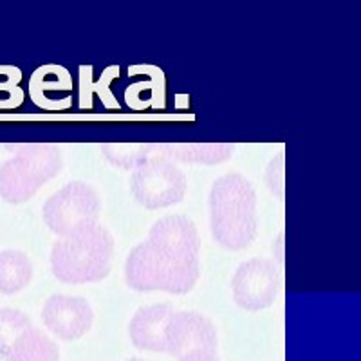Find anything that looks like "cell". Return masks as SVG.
<instances>
[{"instance_id":"obj_7","label":"cell","mask_w":361,"mask_h":361,"mask_svg":"<svg viewBox=\"0 0 361 361\" xmlns=\"http://www.w3.org/2000/svg\"><path fill=\"white\" fill-rule=\"evenodd\" d=\"M0 360L60 361V349L18 309H0Z\"/></svg>"},{"instance_id":"obj_10","label":"cell","mask_w":361,"mask_h":361,"mask_svg":"<svg viewBox=\"0 0 361 361\" xmlns=\"http://www.w3.org/2000/svg\"><path fill=\"white\" fill-rule=\"evenodd\" d=\"M42 320L47 331L63 341H78L94 324V311L85 298L53 295L44 304Z\"/></svg>"},{"instance_id":"obj_2","label":"cell","mask_w":361,"mask_h":361,"mask_svg":"<svg viewBox=\"0 0 361 361\" xmlns=\"http://www.w3.org/2000/svg\"><path fill=\"white\" fill-rule=\"evenodd\" d=\"M209 228L215 243L230 251L244 250L255 240L257 193L243 173H226L212 185L208 197Z\"/></svg>"},{"instance_id":"obj_3","label":"cell","mask_w":361,"mask_h":361,"mask_svg":"<svg viewBox=\"0 0 361 361\" xmlns=\"http://www.w3.org/2000/svg\"><path fill=\"white\" fill-rule=\"evenodd\" d=\"M114 238L102 224L62 237L51 250V269L60 282L82 286L103 280L111 273Z\"/></svg>"},{"instance_id":"obj_13","label":"cell","mask_w":361,"mask_h":361,"mask_svg":"<svg viewBox=\"0 0 361 361\" xmlns=\"http://www.w3.org/2000/svg\"><path fill=\"white\" fill-rule=\"evenodd\" d=\"M145 74V80L134 82L125 89V103L132 111H163L166 105V82L159 67L134 66L128 76Z\"/></svg>"},{"instance_id":"obj_20","label":"cell","mask_w":361,"mask_h":361,"mask_svg":"<svg viewBox=\"0 0 361 361\" xmlns=\"http://www.w3.org/2000/svg\"><path fill=\"white\" fill-rule=\"evenodd\" d=\"M128 361H148V360H141V357H132V360H128Z\"/></svg>"},{"instance_id":"obj_19","label":"cell","mask_w":361,"mask_h":361,"mask_svg":"<svg viewBox=\"0 0 361 361\" xmlns=\"http://www.w3.org/2000/svg\"><path fill=\"white\" fill-rule=\"evenodd\" d=\"M266 180L267 186L275 197L283 201V195H286V154L280 152L279 156L273 157L266 170Z\"/></svg>"},{"instance_id":"obj_9","label":"cell","mask_w":361,"mask_h":361,"mask_svg":"<svg viewBox=\"0 0 361 361\" xmlns=\"http://www.w3.org/2000/svg\"><path fill=\"white\" fill-rule=\"evenodd\" d=\"M212 353H219L214 324L195 311L173 312L166 329V354L176 361H188Z\"/></svg>"},{"instance_id":"obj_6","label":"cell","mask_w":361,"mask_h":361,"mask_svg":"<svg viewBox=\"0 0 361 361\" xmlns=\"http://www.w3.org/2000/svg\"><path fill=\"white\" fill-rule=\"evenodd\" d=\"M102 201L92 186L74 180L45 201L42 217L53 233L60 237L98 224Z\"/></svg>"},{"instance_id":"obj_11","label":"cell","mask_w":361,"mask_h":361,"mask_svg":"<svg viewBox=\"0 0 361 361\" xmlns=\"http://www.w3.org/2000/svg\"><path fill=\"white\" fill-rule=\"evenodd\" d=\"M73 76L63 66L47 63L31 74L29 98L38 109L47 112H63L73 107Z\"/></svg>"},{"instance_id":"obj_4","label":"cell","mask_w":361,"mask_h":361,"mask_svg":"<svg viewBox=\"0 0 361 361\" xmlns=\"http://www.w3.org/2000/svg\"><path fill=\"white\" fill-rule=\"evenodd\" d=\"M15 156L0 164V199L20 204L56 177L62 170V152L58 145H6Z\"/></svg>"},{"instance_id":"obj_14","label":"cell","mask_w":361,"mask_h":361,"mask_svg":"<svg viewBox=\"0 0 361 361\" xmlns=\"http://www.w3.org/2000/svg\"><path fill=\"white\" fill-rule=\"evenodd\" d=\"M154 150L169 157L173 163L188 164H219L235 154V145L230 143H161Z\"/></svg>"},{"instance_id":"obj_17","label":"cell","mask_w":361,"mask_h":361,"mask_svg":"<svg viewBox=\"0 0 361 361\" xmlns=\"http://www.w3.org/2000/svg\"><path fill=\"white\" fill-rule=\"evenodd\" d=\"M103 157L119 170H134L147 154L150 152V145L135 143H107L99 147Z\"/></svg>"},{"instance_id":"obj_16","label":"cell","mask_w":361,"mask_h":361,"mask_svg":"<svg viewBox=\"0 0 361 361\" xmlns=\"http://www.w3.org/2000/svg\"><path fill=\"white\" fill-rule=\"evenodd\" d=\"M33 279V264L25 253L18 250H6L0 253V293L17 295L25 289Z\"/></svg>"},{"instance_id":"obj_8","label":"cell","mask_w":361,"mask_h":361,"mask_svg":"<svg viewBox=\"0 0 361 361\" xmlns=\"http://www.w3.org/2000/svg\"><path fill=\"white\" fill-rule=\"evenodd\" d=\"M282 288L279 266L271 259H251L243 262L231 280L233 302L244 311L259 312L275 304Z\"/></svg>"},{"instance_id":"obj_1","label":"cell","mask_w":361,"mask_h":361,"mask_svg":"<svg viewBox=\"0 0 361 361\" xmlns=\"http://www.w3.org/2000/svg\"><path fill=\"white\" fill-rule=\"evenodd\" d=\"M201 238L185 215H166L148 231V238L125 260L128 288L141 293L186 295L201 275Z\"/></svg>"},{"instance_id":"obj_18","label":"cell","mask_w":361,"mask_h":361,"mask_svg":"<svg viewBox=\"0 0 361 361\" xmlns=\"http://www.w3.org/2000/svg\"><path fill=\"white\" fill-rule=\"evenodd\" d=\"M22 71L15 66H0V111H15L22 107L25 92L20 87Z\"/></svg>"},{"instance_id":"obj_12","label":"cell","mask_w":361,"mask_h":361,"mask_svg":"<svg viewBox=\"0 0 361 361\" xmlns=\"http://www.w3.org/2000/svg\"><path fill=\"white\" fill-rule=\"evenodd\" d=\"M176 309L169 304L141 307L128 324V336L135 349L166 354V329Z\"/></svg>"},{"instance_id":"obj_5","label":"cell","mask_w":361,"mask_h":361,"mask_svg":"<svg viewBox=\"0 0 361 361\" xmlns=\"http://www.w3.org/2000/svg\"><path fill=\"white\" fill-rule=\"evenodd\" d=\"M188 180L185 172L169 157L161 156L150 145L147 157L132 170L130 190L135 201L147 209L169 208L185 197Z\"/></svg>"},{"instance_id":"obj_15","label":"cell","mask_w":361,"mask_h":361,"mask_svg":"<svg viewBox=\"0 0 361 361\" xmlns=\"http://www.w3.org/2000/svg\"><path fill=\"white\" fill-rule=\"evenodd\" d=\"M94 67H80V109L92 111L94 109V96H98L105 111H119V102L112 94L111 83L119 76V66H111L103 71L102 76L94 80Z\"/></svg>"}]
</instances>
